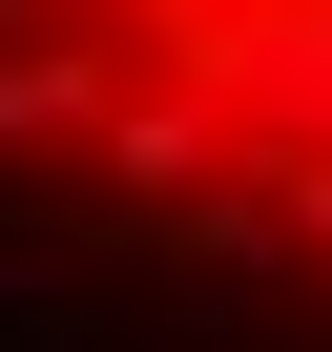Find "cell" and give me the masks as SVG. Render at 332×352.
I'll return each instance as SVG.
<instances>
[{
  "instance_id": "6da1fadb",
  "label": "cell",
  "mask_w": 332,
  "mask_h": 352,
  "mask_svg": "<svg viewBox=\"0 0 332 352\" xmlns=\"http://www.w3.org/2000/svg\"><path fill=\"white\" fill-rule=\"evenodd\" d=\"M0 42L125 124H187L229 228L332 249V0H0Z\"/></svg>"
}]
</instances>
